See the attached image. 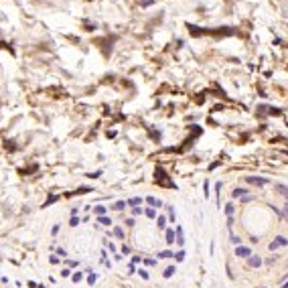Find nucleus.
I'll list each match as a JSON object with an SVG mask.
<instances>
[{
	"mask_svg": "<svg viewBox=\"0 0 288 288\" xmlns=\"http://www.w3.org/2000/svg\"><path fill=\"white\" fill-rule=\"evenodd\" d=\"M154 179H156V183H160V185H165V187H170V189H175V191H177V185H175L173 181H169V177H166V173L162 169H156Z\"/></svg>",
	"mask_w": 288,
	"mask_h": 288,
	"instance_id": "f257e3e1",
	"label": "nucleus"
},
{
	"mask_svg": "<svg viewBox=\"0 0 288 288\" xmlns=\"http://www.w3.org/2000/svg\"><path fill=\"white\" fill-rule=\"evenodd\" d=\"M286 246H288V238L286 235H278L276 239H272V242L268 243V250L274 252V250H278V248H286Z\"/></svg>",
	"mask_w": 288,
	"mask_h": 288,
	"instance_id": "f03ea898",
	"label": "nucleus"
},
{
	"mask_svg": "<svg viewBox=\"0 0 288 288\" xmlns=\"http://www.w3.org/2000/svg\"><path fill=\"white\" fill-rule=\"evenodd\" d=\"M246 183L256 185V187H266L270 181H268V179H262V177H246Z\"/></svg>",
	"mask_w": 288,
	"mask_h": 288,
	"instance_id": "7ed1b4c3",
	"label": "nucleus"
},
{
	"mask_svg": "<svg viewBox=\"0 0 288 288\" xmlns=\"http://www.w3.org/2000/svg\"><path fill=\"white\" fill-rule=\"evenodd\" d=\"M235 256H238V258H246V260H248V258L252 256V250L248 246H238V248H235Z\"/></svg>",
	"mask_w": 288,
	"mask_h": 288,
	"instance_id": "20e7f679",
	"label": "nucleus"
},
{
	"mask_svg": "<svg viewBox=\"0 0 288 288\" xmlns=\"http://www.w3.org/2000/svg\"><path fill=\"white\" fill-rule=\"evenodd\" d=\"M262 264H264V260H262V258L258 256V254H256V256L252 254V256L248 258V266H250V268H260Z\"/></svg>",
	"mask_w": 288,
	"mask_h": 288,
	"instance_id": "39448f33",
	"label": "nucleus"
},
{
	"mask_svg": "<svg viewBox=\"0 0 288 288\" xmlns=\"http://www.w3.org/2000/svg\"><path fill=\"white\" fill-rule=\"evenodd\" d=\"M248 193H250V191H248V189H243V187H235L233 191H231V197H233V199H239V197L248 195Z\"/></svg>",
	"mask_w": 288,
	"mask_h": 288,
	"instance_id": "423d86ee",
	"label": "nucleus"
},
{
	"mask_svg": "<svg viewBox=\"0 0 288 288\" xmlns=\"http://www.w3.org/2000/svg\"><path fill=\"white\" fill-rule=\"evenodd\" d=\"M146 203H148V205H152L154 209H160V207H162V201H160V199H156V197H152V195H150V197H146Z\"/></svg>",
	"mask_w": 288,
	"mask_h": 288,
	"instance_id": "0eeeda50",
	"label": "nucleus"
},
{
	"mask_svg": "<svg viewBox=\"0 0 288 288\" xmlns=\"http://www.w3.org/2000/svg\"><path fill=\"white\" fill-rule=\"evenodd\" d=\"M165 238H166L165 242L169 243V246H170V243H175V242H177V239H175V229H166L165 231Z\"/></svg>",
	"mask_w": 288,
	"mask_h": 288,
	"instance_id": "6e6552de",
	"label": "nucleus"
},
{
	"mask_svg": "<svg viewBox=\"0 0 288 288\" xmlns=\"http://www.w3.org/2000/svg\"><path fill=\"white\" fill-rule=\"evenodd\" d=\"M177 243L179 246H185V233H183V227L177 225Z\"/></svg>",
	"mask_w": 288,
	"mask_h": 288,
	"instance_id": "1a4fd4ad",
	"label": "nucleus"
},
{
	"mask_svg": "<svg viewBox=\"0 0 288 288\" xmlns=\"http://www.w3.org/2000/svg\"><path fill=\"white\" fill-rule=\"evenodd\" d=\"M165 209H166V213H169V221L175 223V219H177V215H175V207H173V205H165Z\"/></svg>",
	"mask_w": 288,
	"mask_h": 288,
	"instance_id": "9d476101",
	"label": "nucleus"
},
{
	"mask_svg": "<svg viewBox=\"0 0 288 288\" xmlns=\"http://www.w3.org/2000/svg\"><path fill=\"white\" fill-rule=\"evenodd\" d=\"M126 205L128 207H138V205H142V199H140V197H132V199L126 201Z\"/></svg>",
	"mask_w": 288,
	"mask_h": 288,
	"instance_id": "9b49d317",
	"label": "nucleus"
},
{
	"mask_svg": "<svg viewBox=\"0 0 288 288\" xmlns=\"http://www.w3.org/2000/svg\"><path fill=\"white\" fill-rule=\"evenodd\" d=\"M229 242L233 243L235 248H238V246H242V238H239V235H235L233 231H231V235H229Z\"/></svg>",
	"mask_w": 288,
	"mask_h": 288,
	"instance_id": "f8f14e48",
	"label": "nucleus"
},
{
	"mask_svg": "<svg viewBox=\"0 0 288 288\" xmlns=\"http://www.w3.org/2000/svg\"><path fill=\"white\" fill-rule=\"evenodd\" d=\"M158 258H160V260H166V258H175V252H170V250H162V252H158Z\"/></svg>",
	"mask_w": 288,
	"mask_h": 288,
	"instance_id": "ddd939ff",
	"label": "nucleus"
},
{
	"mask_svg": "<svg viewBox=\"0 0 288 288\" xmlns=\"http://www.w3.org/2000/svg\"><path fill=\"white\" fill-rule=\"evenodd\" d=\"M203 197H205V199H209V197H211V187H209V181H205V183H203Z\"/></svg>",
	"mask_w": 288,
	"mask_h": 288,
	"instance_id": "4468645a",
	"label": "nucleus"
},
{
	"mask_svg": "<svg viewBox=\"0 0 288 288\" xmlns=\"http://www.w3.org/2000/svg\"><path fill=\"white\" fill-rule=\"evenodd\" d=\"M233 213H235V205L233 203H227L225 205V215L227 217H233Z\"/></svg>",
	"mask_w": 288,
	"mask_h": 288,
	"instance_id": "2eb2a0df",
	"label": "nucleus"
},
{
	"mask_svg": "<svg viewBox=\"0 0 288 288\" xmlns=\"http://www.w3.org/2000/svg\"><path fill=\"white\" fill-rule=\"evenodd\" d=\"M156 227H158V229H165V227H166V217H165V215H158V219H156Z\"/></svg>",
	"mask_w": 288,
	"mask_h": 288,
	"instance_id": "dca6fc26",
	"label": "nucleus"
},
{
	"mask_svg": "<svg viewBox=\"0 0 288 288\" xmlns=\"http://www.w3.org/2000/svg\"><path fill=\"white\" fill-rule=\"evenodd\" d=\"M97 223H102V225L110 227V225H112V219H110V217H106V215H100V217H97Z\"/></svg>",
	"mask_w": 288,
	"mask_h": 288,
	"instance_id": "f3484780",
	"label": "nucleus"
},
{
	"mask_svg": "<svg viewBox=\"0 0 288 288\" xmlns=\"http://www.w3.org/2000/svg\"><path fill=\"white\" fill-rule=\"evenodd\" d=\"M89 191H93V189L92 187H79L77 191H73L71 195H85V193H89Z\"/></svg>",
	"mask_w": 288,
	"mask_h": 288,
	"instance_id": "a211bd4d",
	"label": "nucleus"
},
{
	"mask_svg": "<svg viewBox=\"0 0 288 288\" xmlns=\"http://www.w3.org/2000/svg\"><path fill=\"white\" fill-rule=\"evenodd\" d=\"M124 207H128V205H126V201H116V203L112 205V209H116V211H122Z\"/></svg>",
	"mask_w": 288,
	"mask_h": 288,
	"instance_id": "6ab92c4d",
	"label": "nucleus"
},
{
	"mask_svg": "<svg viewBox=\"0 0 288 288\" xmlns=\"http://www.w3.org/2000/svg\"><path fill=\"white\" fill-rule=\"evenodd\" d=\"M93 213H96L97 217H100V215H106V207H104V205H96V207H93Z\"/></svg>",
	"mask_w": 288,
	"mask_h": 288,
	"instance_id": "aec40b11",
	"label": "nucleus"
},
{
	"mask_svg": "<svg viewBox=\"0 0 288 288\" xmlns=\"http://www.w3.org/2000/svg\"><path fill=\"white\" fill-rule=\"evenodd\" d=\"M175 272H177V268H175V266H169V268H166L165 272H162V276H165V278H170Z\"/></svg>",
	"mask_w": 288,
	"mask_h": 288,
	"instance_id": "412c9836",
	"label": "nucleus"
},
{
	"mask_svg": "<svg viewBox=\"0 0 288 288\" xmlns=\"http://www.w3.org/2000/svg\"><path fill=\"white\" fill-rule=\"evenodd\" d=\"M144 215L148 217V219H154V217H156V211H154V207H148V209H144Z\"/></svg>",
	"mask_w": 288,
	"mask_h": 288,
	"instance_id": "4be33fe9",
	"label": "nucleus"
},
{
	"mask_svg": "<svg viewBox=\"0 0 288 288\" xmlns=\"http://www.w3.org/2000/svg\"><path fill=\"white\" fill-rule=\"evenodd\" d=\"M112 233H114L118 239H124V229H122V227H114V231H112Z\"/></svg>",
	"mask_w": 288,
	"mask_h": 288,
	"instance_id": "5701e85b",
	"label": "nucleus"
},
{
	"mask_svg": "<svg viewBox=\"0 0 288 288\" xmlns=\"http://www.w3.org/2000/svg\"><path fill=\"white\" fill-rule=\"evenodd\" d=\"M55 201H59V195H51V197H49V199H47V201H45V205H43V207H49V205H53V203H55Z\"/></svg>",
	"mask_w": 288,
	"mask_h": 288,
	"instance_id": "b1692460",
	"label": "nucleus"
},
{
	"mask_svg": "<svg viewBox=\"0 0 288 288\" xmlns=\"http://www.w3.org/2000/svg\"><path fill=\"white\" fill-rule=\"evenodd\" d=\"M71 280L75 282V284H77V282H81V280H83V272H75V274H71Z\"/></svg>",
	"mask_w": 288,
	"mask_h": 288,
	"instance_id": "393cba45",
	"label": "nucleus"
},
{
	"mask_svg": "<svg viewBox=\"0 0 288 288\" xmlns=\"http://www.w3.org/2000/svg\"><path fill=\"white\" fill-rule=\"evenodd\" d=\"M97 282V274H93V272H89V276H87V284L89 286H93Z\"/></svg>",
	"mask_w": 288,
	"mask_h": 288,
	"instance_id": "a878e982",
	"label": "nucleus"
},
{
	"mask_svg": "<svg viewBox=\"0 0 288 288\" xmlns=\"http://www.w3.org/2000/svg\"><path fill=\"white\" fill-rule=\"evenodd\" d=\"M185 256H187V254H185V250L175 252V260H177V262H183V260H185Z\"/></svg>",
	"mask_w": 288,
	"mask_h": 288,
	"instance_id": "bb28decb",
	"label": "nucleus"
},
{
	"mask_svg": "<svg viewBox=\"0 0 288 288\" xmlns=\"http://www.w3.org/2000/svg\"><path fill=\"white\" fill-rule=\"evenodd\" d=\"M79 221H81V219L77 217V215H71V221H69V225H71V227H77V225H79Z\"/></svg>",
	"mask_w": 288,
	"mask_h": 288,
	"instance_id": "cd10ccee",
	"label": "nucleus"
},
{
	"mask_svg": "<svg viewBox=\"0 0 288 288\" xmlns=\"http://www.w3.org/2000/svg\"><path fill=\"white\" fill-rule=\"evenodd\" d=\"M282 219H284V221L288 223V203L284 205V209H282Z\"/></svg>",
	"mask_w": 288,
	"mask_h": 288,
	"instance_id": "c85d7f7f",
	"label": "nucleus"
},
{
	"mask_svg": "<svg viewBox=\"0 0 288 288\" xmlns=\"http://www.w3.org/2000/svg\"><path fill=\"white\" fill-rule=\"evenodd\" d=\"M87 177H89V179H100V177H102V170H96V173H89Z\"/></svg>",
	"mask_w": 288,
	"mask_h": 288,
	"instance_id": "c756f323",
	"label": "nucleus"
},
{
	"mask_svg": "<svg viewBox=\"0 0 288 288\" xmlns=\"http://www.w3.org/2000/svg\"><path fill=\"white\" fill-rule=\"evenodd\" d=\"M138 274H140V278H142V280H148V272H146V270L140 268V270H138Z\"/></svg>",
	"mask_w": 288,
	"mask_h": 288,
	"instance_id": "7c9ffc66",
	"label": "nucleus"
},
{
	"mask_svg": "<svg viewBox=\"0 0 288 288\" xmlns=\"http://www.w3.org/2000/svg\"><path fill=\"white\" fill-rule=\"evenodd\" d=\"M219 191H221V183H215V197H217V205H219Z\"/></svg>",
	"mask_w": 288,
	"mask_h": 288,
	"instance_id": "2f4dec72",
	"label": "nucleus"
},
{
	"mask_svg": "<svg viewBox=\"0 0 288 288\" xmlns=\"http://www.w3.org/2000/svg\"><path fill=\"white\" fill-rule=\"evenodd\" d=\"M49 262H51V264H59V256H57V254H53V256L49 258Z\"/></svg>",
	"mask_w": 288,
	"mask_h": 288,
	"instance_id": "473e14b6",
	"label": "nucleus"
},
{
	"mask_svg": "<svg viewBox=\"0 0 288 288\" xmlns=\"http://www.w3.org/2000/svg\"><path fill=\"white\" fill-rule=\"evenodd\" d=\"M61 276H63V278H69V276H71V270H69V268L61 270Z\"/></svg>",
	"mask_w": 288,
	"mask_h": 288,
	"instance_id": "72a5a7b5",
	"label": "nucleus"
},
{
	"mask_svg": "<svg viewBox=\"0 0 288 288\" xmlns=\"http://www.w3.org/2000/svg\"><path fill=\"white\" fill-rule=\"evenodd\" d=\"M57 256H61V258H67V252L63 250V248H57Z\"/></svg>",
	"mask_w": 288,
	"mask_h": 288,
	"instance_id": "f704fd0d",
	"label": "nucleus"
},
{
	"mask_svg": "<svg viewBox=\"0 0 288 288\" xmlns=\"http://www.w3.org/2000/svg\"><path fill=\"white\" fill-rule=\"evenodd\" d=\"M122 254H124V256H128V254H130V246L124 243V246H122Z\"/></svg>",
	"mask_w": 288,
	"mask_h": 288,
	"instance_id": "c9c22d12",
	"label": "nucleus"
},
{
	"mask_svg": "<svg viewBox=\"0 0 288 288\" xmlns=\"http://www.w3.org/2000/svg\"><path fill=\"white\" fill-rule=\"evenodd\" d=\"M144 264H146V266H154V264H156V262H154L152 258H146V260H144Z\"/></svg>",
	"mask_w": 288,
	"mask_h": 288,
	"instance_id": "e433bc0d",
	"label": "nucleus"
},
{
	"mask_svg": "<svg viewBox=\"0 0 288 288\" xmlns=\"http://www.w3.org/2000/svg\"><path fill=\"white\" fill-rule=\"evenodd\" d=\"M132 213H134V215H140V213H142V207H132Z\"/></svg>",
	"mask_w": 288,
	"mask_h": 288,
	"instance_id": "4c0bfd02",
	"label": "nucleus"
},
{
	"mask_svg": "<svg viewBox=\"0 0 288 288\" xmlns=\"http://www.w3.org/2000/svg\"><path fill=\"white\" fill-rule=\"evenodd\" d=\"M59 233V225H53L51 227V235H57Z\"/></svg>",
	"mask_w": 288,
	"mask_h": 288,
	"instance_id": "58836bf2",
	"label": "nucleus"
},
{
	"mask_svg": "<svg viewBox=\"0 0 288 288\" xmlns=\"http://www.w3.org/2000/svg\"><path fill=\"white\" fill-rule=\"evenodd\" d=\"M106 246H108V248H110V250L114 252V254H118V252H116V246H114V243H112V242H106Z\"/></svg>",
	"mask_w": 288,
	"mask_h": 288,
	"instance_id": "ea45409f",
	"label": "nucleus"
},
{
	"mask_svg": "<svg viewBox=\"0 0 288 288\" xmlns=\"http://www.w3.org/2000/svg\"><path fill=\"white\" fill-rule=\"evenodd\" d=\"M140 260H142V258H140V256H132V264H138Z\"/></svg>",
	"mask_w": 288,
	"mask_h": 288,
	"instance_id": "a19ab883",
	"label": "nucleus"
},
{
	"mask_svg": "<svg viewBox=\"0 0 288 288\" xmlns=\"http://www.w3.org/2000/svg\"><path fill=\"white\" fill-rule=\"evenodd\" d=\"M126 225H128V227H132V225H134V219L128 217V219H126Z\"/></svg>",
	"mask_w": 288,
	"mask_h": 288,
	"instance_id": "79ce46f5",
	"label": "nucleus"
},
{
	"mask_svg": "<svg viewBox=\"0 0 288 288\" xmlns=\"http://www.w3.org/2000/svg\"><path fill=\"white\" fill-rule=\"evenodd\" d=\"M136 272V268H134V264H130V266H128V274H134Z\"/></svg>",
	"mask_w": 288,
	"mask_h": 288,
	"instance_id": "37998d69",
	"label": "nucleus"
},
{
	"mask_svg": "<svg viewBox=\"0 0 288 288\" xmlns=\"http://www.w3.org/2000/svg\"><path fill=\"white\" fill-rule=\"evenodd\" d=\"M150 4H152V0H144V2H142V6H150Z\"/></svg>",
	"mask_w": 288,
	"mask_h": 288,
	"instance_id": "c03bdc74",
	"label": "nucleus"
},
{
	"mask_svg": "<svg viewBox=\"0 0 288 288\" xmlns=\"http://www.w3.org/2000/svg\"><path fill=\"white\" fill-rule=\"evenodd\" d=\"M280 288H288V280H286V282H282V286H280Z\"/></svg>",
	"mask_w": 288,
	"mask_h": 288,
	"instance_id": "a18cd8bd",
	"label": "nucleus"
},
{
	"mask_svg": "<svg viewBox=\"0 0 288 288\" xmlns=\"http://www.w3.org/2000/svg\"><path fill=\"white\" fill-rule=\"evenodd\" d=\"M37 288H47V286H37Z\"/></svg>",
	"mask_w": 288,
	"mask_h": 288,
	"instance_id": "49530a36",
	"label": "nucleus"
}]
</instances>
